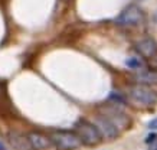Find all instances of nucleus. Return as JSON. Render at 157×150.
Instances as JSON below:
<instances>
[{
  "label": "nucleus",
  "mask_w": 157,
  "mask_h": 150,
  "mask_svg": "<svg viewBox=\"0 0 157 150\" xmlns=\"http://www.w3.org/2000/svg\"><path fill=\"white\" fill-rule=\"evenodd\" d=\"M95 126L98 127V130H100L102 139H105V140H115V139L120 136V130L107 118V117L102 116V114H100V116L97 117Z\"/></svg>",
  "instance_id": "nucleus-6"
},
{
  "label": "nucleus",
  "mask_w": 157,
  "mask_h": 150,
  "mask_svg": "<svg viewBox=\"0 0 157 150\" xmlns=\"http://www.w3.org/2000/svg\"><path fill=\"white\" fill-rule=\"evenodd\" d=\"M125 65L131 69H140V68H143V61L138 58H128L125 61Z\"/></svg>",
  "instance_id": "nucleus-11"
},
{
  "label": "nucleus",
  "mask_w": 157,
  "mask_h": 150,
  "mask_svg": "<svg viewBox=\"0 0 157 150\" xmlns=\"http://www.w3.org/2000/svg\"><path fill=\"white\" fill-rule=\"evenodd\" d=\"M0 150H5V144H2V141H0Z\"/></svg>",
  "instance_id": "nucleus-17"
},
{
  "label": "nucleus",
  "mask_w": 157,
  "mask_h": 150,
  "mask_svg": "<svg viewBox=\"0 0 157 150\" xmlns=\"http://www.w3.org/2000/svg\"><path fill=\"white\" fill-rule=\"evenodd\" d=\"M128 95L131 100H134L136 102L141 104V106H151L154 102H157V94L153 90L147 88L146 85H134L130 88Z\"/></svg>",
  "instance_id": "nucleus-4"
},
{
  "label": "nucleus",
  "mask_w": 157,
  "mask_h": 150,
  "mask_svg": "<svg viewBox=\"0 0 157 150\" xmlns=\"http://www.w3.org/2000/svg\"><path fill=\"white\" fill-rule=\"evenodd\" d=\"M147 127L150 129V130H157V117L154 118V120H151L150 123H148Z\"/></svg>",
  "instance_id": "nucleus-13"
},
{
  "label": "nucleus",
  "mask_w": 157,
  "mask_h": 150,
  "mask_svg": "<svg viewBox=\"0 0 157 150\" xmlns=\"http://www.w3.org/2000/svg\"><path fill=\"white\" fill-rule=\"evenodd\" d=\"M74 129H75V133H76V136L79 137V140H81L82 144L91 146V147H92V146L100 144L101 141H102V136H101L98 127H97L95 124L90 123V121L84 120V118L76 121Z\"/></svg>",
  "instance_id": "nucleus-1"
},
{
  "label": "nucleus",
  "mask_w": 157,
  "mask_h": 150,
  "mask_svg": "<svg viewBox=\"0 0 157 150\" xmlns=\"http://www.w3.org/2000/svg\"><path fill=\"white\" fill-rule=\"evenodd\" d=\"M134 49H136L143 58L151 59L157 53V42L153 38H143L134 44Z\"/></svg>",
  "instance_id": "nucleus-7"
},
{
  "label": "nucleus",
  "mask_w": 157,
  "mask_h": 150,
  "mask_svg": "<svg viewBox=\"0 0 157 150\" xmlns=\"http://www.w3.org/2000/svg\"><path fill=\"white\" fill-rule=\"evenodd\" d=\"M104 117H107L113 124H114L120 131L121 130H128L131 124H133V121L125 113H123L121 110H117L114 107H109V108H105L104 111L101 113Z\"/></svg>",
  "instance_id": "nucleus-5"
},
{
  "label": "nucleus",
  "mask_w": 157,
  "mask_h": 150,
  "mask_svg": "<svg viewBox=\"0 0 157 150\" xmlns=\"http://www.w3.org/2000/svg\"><path fill=\"white\" fill-rule=\"evenodd\" d=\"M144 19L143 10L136 5H130L117 16L115 22L121 26H137Z\"/></svg>",
  "instance_id": "nucleus-3"
},
{
  "label": "nucleus",
  "mask_w": 157,
  "mask_h": 150,
  "mask_svg": "<svg viewBox=\"0 0 157 150\" xmlns=\"http://www.w3.org/2000/svg\"><path fill=\"white\" fill-rule=\"evenodd\" d=\"M26 137H28L29 143H30L33 150H46L52 146V141L49 139V136H45L42 133H38V131H32Z\"/></svg>",
  "instance_id": "nucleus-8"
},
{
  "label": "nucleus",
  "mask_w": 157,
  "mask_h": 150,
  "mask_svg": "<svg viewBox=\"0 0 157 150\" xmlns=\"http://www.w3.org/2000/svg\"><path fill=\"white\" fill-rule=\"evenodd\" d=\"M151 59H153V67H157V53L153 56Z\"/></svg>",
  "instance_id": "nucleus-16"
},
{
  "label": "nucleus",
  "mask_w": 157,
  "mask_h": 150,
  "mask_svg": "<svg viewBox=\"0 0 157 150\" xmlns=\"http://www.w3.org/2000/svg\"><path fill=\"white\" fill-rule=\"evenodd\" d=\"M52 144L58 150H76L82 146L79 137L75 131L69 130H55L49 134Z\"/></svg>",
  "instance_id": "nucleus-2"
},
{
  "label": "nucleus",
  "mask_w": 157,
  "mask_h": 150,
  "mask_svg": "<svg viewBox=\"0 0 157 150\" xmlns=\"http://www.w3.org/2000/svg\"><path fill=\"white\" fill-rule=\"evenodd\" d=\"M133 81L141 85H156L157 84V71H143V72H138L133 77Z\"/></svg>",
  "instance_id": "nucleus-10"
},
{
  "label": "nucleus",
  "mask_w": 157,
  "mask_h": 150,
  "mask_svg": "<svg viewBox=\"0 0 157 150\" xmlns=\"http://www.w3.org/2000/svg\"><path fill=\"white\" fill-rule=\"evenodd\" d=\"M7 140H9L10 146H12L14 150H33L32 146H30V143H29L28 137L19 134V133H9Z\"/></svg>",
  "instance_id": "nucleus-9"
},
{
  "label": "nucleus",
  "mask_w": 157,
  "mask_h": 150,
  "mask_svg": "<svg viewBox=\"0 0 157 150\" xmlns=\"http://www.w3.org/2000/svg\"><path fill=\"white\" fill-rule=\"evenodd\" d=\"M148 150H157V137H156V140H153L148 144Z\"/></svg>",
  "instance_id": "nucleus-15"
},
{
  "label": "nucleus",
  "mask_w": 157,
  "mask_h": 150,
  "mask_svg": "<svg viewBox=\"0 0 157 150\" xmlns=\"http://www.w3.org/2000/svg\"><path fill=\"white\" fill-rule=\"evenodd\" d=\"M156 137H157V133H151V134H150L147 139H146V143H147V144H150L153 140H156Z\"/></svg>",
  "instance_id": "nucleus-14"
},
{
  "label": "nucleus",
  "mask_w": 157,
  "mask_h": 150,
  "mask_svg": "<svg viewBox=\"0 0 157 150\" xmlns=\"http://www.w3.org/2000/svg\"><path fill=\"white\" fill-rule=\"evenodd\" d=\"M108 100H109L111 102L120 104V106H125V104H127V101H125V100H124V98L121 97L120 94H117V92H111V94L108 95Z\"/></svg>",
  "instance_id": "nucleus-12"
}]
</instances>
